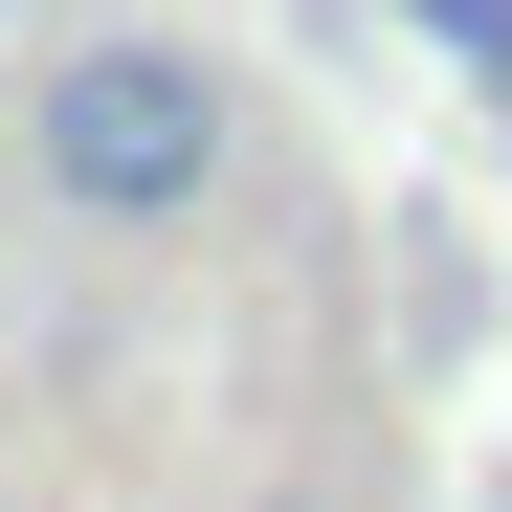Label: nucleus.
<instances>
[{
  "instance_id": "f03ea898",
  "label": "nucleus",
  "mask_w": 512,
  "mask_h": 512,
  "mask_svg": "<svg viewBox=\"0 0 512 512\" xmlns=\"http://www.w3.org/2000/svg\"><path fill=\"white\" fill-rule=\"evenodd\" d=\"M401 23H423V45H446V67H468V90L512 112V0H401Z\"/></svg>"
},
{
  "instance_id": "f257e3e1",
  "label": "nucleus",
  "mask_w": 512,
  "mask_h": 512,
  "mask_svg": "<svg viewBox=\"0 0 512 512\" xmlns=\"http://www.w3.org/2000/svg\"><path fill=\"white\" fill-rule=\"evenodd\" d=\"M23 156H45V201H67V223L156 245V223H201V201H223L245 112H223V67H201V45L112 23V45H67L45 90H23Z\"/></svg>"
}]
</instances>
